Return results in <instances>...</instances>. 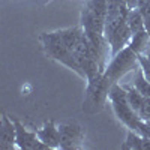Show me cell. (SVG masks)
Instances as JSON below:
<instances>
[{"instance_id": "6da1fadb", "label": "cell", "mask_w": 150, "mask_h": 150, "mask_svg": "<svg viewBox=\"0 0 150 150\" xmlns=\"http://www.w3.org/2000/svg\"><path fill=\"white\" fill-rule=\"evenodd\" d=\"M108 101L111 102L112 111H114L116 117L131 131L138 132L143 137L150 138V126L149 123L141 120L138 112H137L128 102L126 98V92H125L123 86H120L119 83H114L110 87L108 92Z\"/></svg>"}, {"instance_id": "7a4b0ae2", "label": "cell", "mask_w": 150, "mask_h": 150, "mask_svg": "<svg viewBox=\"0 0 150 150\" xmlns=\"http://www.w3.org/2000/svg\"><path fill=\"white\" fill-rule=\"evenodd\" d=\"M39 39H41V44L44 47L45 54L50 59H53V60L59 62V63L65 65L66 68L72 69L74 72H77L83 80H86V75H84L83 69L80 68L74 51H71V50L62 42L57 30L56 32H44V33H41Z\"/></svg>"}, {"instance_id": "3957f363", "label": "cell", "mask_w": 150, "mask_h": 150, "mask_svg": "<svg viewBox=\"0 0 150 150\" xmlns=\"http://www.w3.org/2000/svg\"><path fill=\"white\" fill-rule=\"evenodd\" d=\"M141 53L134 45L128 44L116 56H112L108 66L105 68V71L102 74V78H104L105 84L108 87H111L114 83H119V80L125 74H128L132 68H135L138 65V56Z\"/></svg>"}, {"instance_id": "277c9868", "label": "cell", "mask_w": 150, "mask_h": 150, "mask_svg": "<svg viewBox=\"0 0 150 150\" xmlns=\"http://www.w3.org/2000/svg\"><path fill=\"white\" fill-rule=\"evenodd\" d=\"M59 132L62 150H77L83 147L86 132L78 123H60Z\"/></svg>"}, {"instance_id": "5b68a950", "label": "cell", "mask_w": 150, "mask_h": 150, "mask_svg": "<svg viewBox=\"0 0 150 150\" xmlns=\"http://www.w3.org/2000/svg\"><path fill=\"white\" fill-rule=\"evenodd\" d=\"M12 122L15 125V129H17V147L21 149V150H50L38 137L36 131L35 132H30L24 128V125L12 116L11 117Z\"/></svg>"}, {"instance_id": "8992f818", "label": "cell", "mask_w": 150, "mask_h": 150, "mask_svg": "<svg viewBox=\"0 0 150 150\" xmlns=\"http://www.w3.org/2000/svg\"><path fill=\"white\" fill-rule=\"evenodd\" d=\"M17 147V129L12 122L11 116H2V125H0V150H12Z\"/></svg>"}, {"instance_id": "52a82bcc", "label": "cell", "mask_w": 150, "mask_h": 150, "mask_svg": "<svg viewBox=\"0 0 150 150\" xmlns=\"http://www.w3.org/2000/svg\"><path fill=\"white\" fill-rule=\"evenodd\" d=\"M36 134L39 137V140L50 149H60V132H59V126L54 123V120H48L44 123V126L36 129Z\"/></svg>"}, {"instance_id": "ba28073f", "label": "cell", "mask_w": 150, "mask_h": 150, "mask_svg": "<svg viewBox=\"0 0 150 150\" xmlns=\"http://www.w3.org/2000/svg\"><path fill=\"white\" fill-rule=\"evenodd\" d=\"M57 33L60 36L62 42H63L71 51H74L75 47L78 45L84 32H83L81 26H75V27H68V29H60V30H57Z\"/></svg>"}, {"instance_id": "9c48e42d", "label": "cell", "mask_w": 150, "mask_h": 150, "mask_svg": "<svg viewBox=\"0 0 150 150\" xmlns=\"http://www.w3.org/2000/svg\"><path fill=\"white\" fill-rule=\"evenodd\" d=\"M126 24H128V27L131 29L132 35L144 30V17L141 15V12L138 11V8L129 9L128 17H126Z\"/></svg>"}, {"instance_id": "30bf717a", "label": "cell", "mask_w": 150, "mask_h": 150, "mask_svg": "<svg viewBox=\"0 0 150 150\" xmlns=\"http://www.w3.org/2000/svg\"><path fill=\"white\" fill-rule=\"evenodd\" d=\"M134 86L141 95H144L146 98H150V81L146 78L140 63H138V68H137L135 77H134Z\"/></svg>"}, {"instance_id": "8fae6325", "label": "cell", "mask_w": 150, "mask_h": 150, "mask_svg": "<svg viewBox=\"0 0 150 150\" xmlns=\"http://www.w3.org/2000/svg\"><path fill=\"white\" fill-rule=\"evenodd\" d=\"M123 89H125V92H126V98H128V102H129V105L138 112V110L141 108V105H143V102H144V95H141L138 90L135 89V86L132 84V86H123Z\"/></svg>"}, {"instance_id": "7c38bea8", "label": "cell", "mask_w": 150, "mask_h": 150, "mask_svg": "<svg viewBox=\"0 0 150 150\" xmlns=\"http://www.w3.org/2000/svg\"><path fill=\"white\" fill-rule=\"evenodd\" d=\"M138 116L144 122L150 120V98H144V102H143L141 108L138 110Z\"/></svg>"}, {"instance_id": "4fadbf2b", "label": "cell", "mask_w": 150, "mask_h": 150, "mask_svg": "<svg viewBox=\"0 0 150 150\" xmlns=\"http://www.w3.org/2000/svg\"><path fill=\"white\" fill-rule=\"evenodd\" d=\"M138 63H140V66H141V69L146 75V78L150 81V62H149L147 56H143V53H141L138 56Z\"/></svg>"}, {"instance_id": "5bb4252c", "label": "cell", "mask_w": 150, "mask_h": 150, "mask_svg": "<svg viewBox=\"0 0 150 150\" xmlns=\"http://www.w3.org/2000/svg\"><path fill=\"white\" fill-rule=\"evenodd\" d=\"M138 11L141 12V15L144 17V20L147 17H150V0H146V2H143L140 6H138Z\"/></svg>"}, {"instance_id": "9a60e30c", "label": "cell", "mask_w": 150, "mask_h": 150, "mask_svg": "<svg viewBox=\"0 0 150 150\" xmlns=\"http://www.w3.org/2000/svg\"><path fill=\"white\" fill-rule=\"evenodd\" d=\"M144 29H146L147 33L150 35V17H147V18L144 20Z\"/></svg>"}, {"instance_id": "2e32d148", "label": "cell", "mask_w": 150, "mask_h": 150, "mask_svg": "<svg viewBox=\"0 0 150 150\" xmlns=\"http://www.w3.org/2000/svg\"><path fill=\"white\" fill-rule=\"evenodd\" d=\"M146 56H147V59H149V62H150V53H149V54H146Z\"/></svg>"}, {"instance_id": "e0dca14e", "label": "cell", "mask_w": 150, "mask_h": 150, "mask_svg": "<svg viewBox=\"0 0 150 150\" xmlns=\"http://www.w3.org/2000/svg\"><path fill=\"white\" fill-rule=\"evenodd\" d=\"M147 123H149V125H150V120H149V122H147Z\"/></svg>"}]
</instances>
